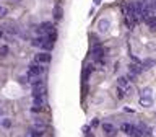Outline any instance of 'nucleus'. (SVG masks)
<instances>
[{
	"instance_id": "obj_1",
	"label": "nucleus",
	"mask_w": 156,
	"mask_h": 137,
	"mask_svg": "<svg viewBox=\"0 0 156 137\" xmlns=\"http://www.w3.org/2000/svg\"><path fill=\"white\" fill-rule=\"evenodd\" d=\"M44 70H46V69L39 62L31 64V65H29V69H28V77H29V79H33V77H39V75L44 74Z\"/></svg>"
},
{
	"instance_id": "obj_2",
	"label": "nucleus",
	"mask_w": 156,
	"mask_h": 137,
	"mask_svg": "<svg viewBox=\"0 0 156 137\" xmlns=\"http://www.w3.org/2000/svg\"><path fill=\"white\" fill-rule=\"evenodd\" d=\"M34 59H36V62H39V64H49L50 61H52V56H50V52H47V51H42V52H37V54L34 56Z\"/></svg>"
},
{
	"instance_id": "obj_3",
	"label": "nucleus",
	"mask_w": 156,
	"mask_h": 137,
	"mask_svg": "<svg viewBox=\"0 0 156 137\" xmlns=\"http://www.w3.org/2000/svg\"><path fill=\"white\" fill-rule=\"evenodd\" d=\"M91 56H93L96 61H103V57H104V49H103V46L99 44V42H96V44L93 46V49H91Z\"/></svg>"
},
{
	"instance_id": "obj_4",
	"label": "nucleus",
	"mask_w": 156,
	"mask_h": 137,
	"mask_svg": "<svg viewBox=\"0 0 156 137\" xmlns=\"http://www.w3.org/2000/svg\"><path fill=\"white\" fill-rule=\"evenodd\" d=\"M111 28V20H107V18H101L98 21V31L99 33H107Z\"/></svg>"
},
{
	"instance_id": "obj_5",
	"label": "nucleus",
	"mask_w": 156,
	"mask_h": 137,
	"mask_svg": "<svg viewBox=\"0 0 156 137\" xmlns=\"http://www.w3.org/2000/svg\"><path fill=\"white\" fill-rule=\"evenodd\" d=\"M52 17H54V20H55V21H60L62 18H64V10H62L60 5H55V7H54Z\"/></svg>"
},
{
	"instance_id": "obj_6",
	"label": "nucleus",
	"mask_w": 156,
	"mask_h": 137,
	"mask_svg": "<svg viewBox=\"0 0 156 137\" xmlns=\"http://www.w3.org/2000/svg\"><path fill=\"white\" fill-rule=\"evenodd\" d=\"M103 129H104V132H106L107 136H115V127H114L112 122H104Z\"/></svg>"
},
{
	"instance_id": "obj_7",
	"label": "nucleus",
	"mask_w": 156,
	"mask_h": 137,
	"mask_svg": "<svg viewBox=\"0 0 156 137\" xmlns=\"http://www.w3.org/2000/svg\"><path fill=\"white\" fill-rule=\"evenodd\" d=\"M146 25H148V29L151 31V33H156V17L151 15L150 18H146Z\"/></svg>"
},
{
	"instance_id": "obj_8",
	"label": "nucleus",
	"mask_w": 156,
	"mask_h": 137,
	"mask_svg": "<svg viewBox=\"0 0 156 137\" xmlns=\"http://www.w3.org/2000/svg\"><path fill=\"white\" fill-rule=\"evenodd\" d=\"M140 104L145 108H150V106H153V98L151 96H140Z\"/></svg>"
},
{
	"instance_id": "obj_9",
	"label": "nucleus",
	"mask_w": 156,
	"mask_h": 137,
	"mask_svg": "<svg viewBox=\"0 0 156 137\" xmlns=\"http://www.w3.org/2000/svg\"><path fill=\"white\" fill-rule=\"evenodd\" d=\"M46 95V85L33 87V96H44Z\"/></svg>"
},
{
	"instance_id": "obj_10",
	"label": "nucleus",
	"mask_w": 156,
	"mask_h": 137,
	"mask_svg": "<svg viewBox=\"0 0 156 137\" xmlns=\"http://www.w3.org/2000/svg\"><path fill=\"white\" fill-rule=\"evenodd\" d=\"M143 64H130V67H128V69H130V72L132 74H135V75H140L142 74V72H143Z\"/></svg>"
},
{
	"instance_id": "obj_11",
	"label": "nucleus",
	"mask_w": 156,
	"mask_h": 137,
	"mask_svg": "<svg viewBox=\"0 0 156 137\" xmlns=\"http://www.w3.org/2000/svg\"><path fill=\"white\" fill-rule=\"evenodd\" d=\"M44 41H46V36H37V38H33V39H31V46H33V47H41Z\"/></svg>"
},
{
	"instance_id": "obj_12",
	"label": "nucleus",
	"mask_w": 156,
	"mask_h": 137,
	"mask_svg": "<svg viewBox=\"0 0 156 137\" xmlns=\"http://www.w3.org/2000/svg\"><path fill=\"white\" fill-rule=\"evenodd\" d=\"M138 127H140V131L143 132V136H145V137H150V136H151V132H153V131H151V127H148L146 124H143V122H140V124H138Z\"/></svg>"
},
{
	"instance_id": "obj_13",
	"label": "nucleus",
	"mask_w": 156,
	"mask_h": 137,
	"mask_svg": "<svg viewBox=\"0 0 156 137\" xmlns=\"http://www.w3.org/2000/svg\"><path fill=\"white\" fill-rule=\"evenodd\" d=\"M117 85H119L120 88H124V90H127L128 88V79L127 77H119V79H117Z\"/></svg>"
},
{
	"instance_id": "obj_14",
	"label": "nucleus",
	"mask_w": 156,
	"mask_h": 137,
	"mask_svg": "<svg viewBox=\"0 0 156 137\" xmlns=\"http://www.w3.org/2000/svg\"><path fill=\"white\" fill-rule=\"evenodd\" d=\"M46 39H49V41L55 42V39H57V31H55V28H52L50 31L46 33Z\"/></svg>"
},
{
	"instance_id": "obj_15",
	"label": "nucleus",
	"mask_w": 156,
	"mask_h": 137,
	"mask_svg": "<svg viewBox=\"0 0 156 137\" xmlns=\"http://www.w3.org/2000/svg\"><path fill=\"white\" fill-rule=\"evenodd\" d=\"M42 51H47V52H50V51L54 49V42L52 41H49V39H46L44 42H42Z\"/></svg>"
},
{
	"instance_id": "obj_16",
	"label": "nucleus",
	"mask_w": 156,
	"mask_h": 137,
	"mask_svg": "<svg viewBox=\"0 0 156 137\" xmlns=\"http://www.w3.org/2000/svg\"><path fill=\"white\" fill-rule=\"evenodd\" d=\"M133 127H135L133 124H128V122H125V124H122V127H120V129H122V132H124V134L130 136V132L133 131Z\"/></svg>"
},
{
	"instance_id": "obj_17",
	"label": "nucleus",
	"mask_w": 156,
	"mask_h": 137,
	"mask_svg": "<svg viewBox=\"0 0 156 137\" xmlns=\"http://www.w3.org/2000/svg\"><path fill=\"white\" fill-rule=\"evenodd\" d=\"M8 52H10V47L7 44H3L2 47H0V57H7V56H8Z\"/></svg>"
},
{
	"instance_id": "obj_18",
	"label": "nucleus",
	"mask_w": 156,
	"mask_h": 137,
	"mask_svg": "<svg viewBox=\"0 0 156 137\" xmlns=\"http://www.w3.org/2000/svg\"><path fill=\"white\" fill-rule=\"evenodd\" d=\"M130 137H143V132H142V131H140V127H133V131H132L130 132Z\"/></svg>"
},
{
	"instance_id": "obj_19",
	"label": "nucleus",
	"mask_w": 156,
	"mask_h": 137,
	"mask_svg": "<svg viewBox=\"0 0 156 137\" xmlns=\"http://www.w3.org/2000/svg\"><path fill=\"white\" fill-rule=\"evenodd\" d=\"M39 85H44V82H42L39 77H33V80H31V87H39Z\"/></svg>"
},
{
	"instance_id": "obj_20",
	"label": "nucleus",
	"mask_w": 156,
	"mask_h": 137,
	"mask_svg": "<svg viewBox=\"0 0 156 137\" xmlns=\"http://www.w3.org/2000/svg\"><path fill=\"white\" fill-rule=\"evenodd\" d=\"M33 103L37 106H42L44 104V96H33Z\"/></svg>"
},
{
	"instance_id": "obj_21",
	"label": "nucleus",
	"mask_w": 156,
	"mask_h": 137,
	"mask_svg": "<svg viewBox=\"0 0 156 137\" xmlns=\"http://www.w3.org/2000/svg\"><path fill=\"white\" fill-rule=\"evenodd\" d=\"M34 129L44 131V129H46V122H42V121H36V122H34Z\"/></svg>"
},
{
	"instance_id": "obj_22",
	"label": "nucleus",
	"mask_w": 156,
	"mask_h": 137,
	"mask_svg": "<svg viewBox=\"0 0 156 137\" xmlns=\"http://www.w3.org/2000/svg\"><path fill=\"white\" fill-rule=\"evenodd\" d=\"M2 126H3L5 129H10V127H12V119H8V118L2 119Z\"/></svg>"
},
{
	"instance_id": "obj_23",
	"label": "nucleus",
	"mask_w": 156,
	"mask_h": 137,
	"mask_svg": "<svg viewBox=\"0 0 156 137\" xmlns=\"http://www.w3.org/2000/svg\"><path fill=\"white\" fill-rule=\"evenodd\" d=\"M155 64H156L155 59H146V61L143 62V67H146V69H148V67H153Z\"/></svg>"
},
{
	"instance_id": "obj_24",
	"label": "nucleus",
	"mask_w": 156,
	"mask_h": 137,
	"mask_svg": "<svg viewBox=\"0 0 156 137\" xmlns=\"http://www.w3.org/2000/svg\"><path fill=\"white\" fill-rule=\"evenodd\" d=\"M151 93H153V90L150 87H146V88L142 90V96H151Z\"/></svg>"
},
{
	"instance_id": "obj_25",
	"label": "nucleus",
	"mask_w": 156,
	"mask_h": 137,
	"mask_svg": "<svg viewBox=\"0 0 156 137\" xmlns=\"http://www.w3.org/2000/svg\"><path fill=\"white\" fill-rule=\"evenodd\" d=\"M125 95H127V93H125V90H124V88H120V87L117 88V98H119V100H122Z\"/></svg>"
},
{
	"instance_id": "obj_26",
	"label": "nucleus",
	"mask_w": 156,
	"mask_h": 137,
	"mask_svg": "<svg viewBox=\"0 0 156 137\" xmlns=\"http://www.w3.org/2000/svg\"><path fill=\"white\" fill-rule=\"evenodd\" d=\"M91 72H93V65H88L86 67V72H85V80H88V77H90Z\"/></svg>"
},
{
	"instance_id": "obj_27",
	"label": "nucleus",
	"mask_w": 156,
	"mask_h": 137,
	"mask_svg": "<svg viewBox=\"0 0 156 137\" xmlns=\"http://www.w3.org/2000/svg\"><path fill=\"white\" fill-rule=\"evenodd\" d=\"M7 13H8V10H7V8H3V7H2V5H0V18L7 17Z\"/></svg>"
},
{
	"instance_id": "obj_28",
	"label": "nucleus",
	"mask_w": 156,
	"mask_h": 137,
	"mask_svg": "<svg viewBox=\"0 0 156 137\" xmlns=\"http://www.w3.org/2000/svg\"><path fill=\"white\" fill-rule=\"evenodd\" d=\"M41 111H42V106H37V104H34L31 108V113H41Z\"/></svg>"
},
{
	"instance_id": "obj_29",
	"label": "nucleus",
	"mask_w": 156,
	"mask_h": 137,
	"mask_svg": "<svg viewBox=\"0 0 156 137\" xmlns=\"http://www.w3.org/2000/svg\"><path fill=\"white\" fill-rule=\"evenodd\" d=\"M98 126H99V119L96 118V119L91 121V127H98Z\"/></svg>"
},
{
	"instance_id": "obj_30",
	"label": "nucleus",
	"mask_w": 156,
	"mask_h": 137,
	"mask_svg": "<svg viewBox=\"0 0 156 137\" xmlns=\"http://www.w3.org/2000/svg\"><path fill=\"white\" fill-rule=\"evenodd\" d=\"M28 79H29V77H20V79H18V82H21L23 85H25V83L28 82Z\"/></svg>"
},
{
	"instance_id": "obj_31",
	"label": "nucleus",
	"mask_w": 156,
	"mask_h": 137,
	"mask_svg": "<svg viewBox=\"0 0 156 137\" xmlns=\"http://www.w3.org/2000/svg\"><path fill=\"white\" fill-rule=\"evenodd\" d=\"M90 129H91V126H85V127H83V132H85V134H90Z\"/></svg>"
},
{
	"instance_id": "obj_32",
	"label": "nucleus",
	"mask_w": 156,
	"mask_h": 137,
	"mask_svg": "<svg viewBox=\"0 0 156 137\" xmlns=\"http://www.w3.org/2000/svg\"><path fill=\"white\" fill-rule=\"evenodd\" d=\"M93 2H95V5H96V7H98L99 3H101V0H93Z\"/></svg>"
},
{
	"instance_id": "obj_33",
	"label": "nucleus",
	"mask_w": 156,
	"mask_h": 137,
	"mask_svg": "<svg viewBox=\"0 0 156 137\" xmlns=\"http://www.w3.org/2000/svg\"><path fill=\"white\" fill-rule=\"evenodd\" d=\"M0 38H3V29H0Z\"/></svg>"
},
{
	"instance_id": "obj_34",
	"label": "nucleus",
	"mask_w": 156,
	"mask_h": 137,
	"mask_svg": "<svg viewBox=\"0 0 156 137\" xmlns=\"http://www.w3.org/2000/svg\"><path fill=\"white\" fill-rule=\"evenodd\" d=\"M86 137H95V136H93V134H86Z\"/></svg>"
},
{
	"instance_id": "obj_35",
	"label": "nucleus",
	"mask_w": 156,
	"mask_h": 137,
	"mask_svg": "<svg viewBox=\"0 0 156 137\" xmlns=\"http://www.w3.org/2000/svg\"><path fill=\"white\" fill-rule=\"evenodd\" d=\"M155 132H156V129H155Z\"/></svg>"
},
{
	"instance_id": "obj_36",
	"label": "nucleus",
	"mask_w": 156,
	"mask_h": 137,
	"mask_svg": "<svg viewBox=\"0 0 156 137\" xmlns=\"http://www.w3.org/2000/svg\"><path fill=\"white\" fill-rule=\"evenodd\" d=\"M155 7H156V3H155Z\"/></svg>"
}]
</instances>
